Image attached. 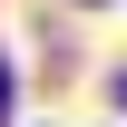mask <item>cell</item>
Returning a JSON list of instances; mask_svg holds the SVG:
<instances>
[{
  "label": "cell",
  "instance_id": "cell-1",
  "mask_svg": "<svg viewBox=\"0 0 127 127\" xmlns=\"http://www.w3.org/2000/svg\"><path fill=\"white\" fill-rule=\"evenodd\" d=\"M0 108H10V68H0Z\"/></svg>",
  "mask_w": 127,
  "mask_h": 127
},
{
  "label": "cell",
  "instance_id": "cell-2",
  "mask_svg": "<svg viewBox=\"0 0 127 127\" xmlns=\"http://www.w3.org/2000/svg\"><path fill=\"white\" fill-rule=\"evenodd\" d=\"M117 98H127V88H117Z\"/></svg>",
  "mask_w": 127,
  "mask_h": 127
}]
</instances>
